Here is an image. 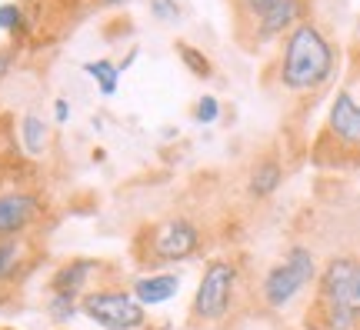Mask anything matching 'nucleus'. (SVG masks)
Listing matches in <instances>:
<instances>
[{
  "label": "nucleus",
  "mask_w": 360,
  "mask_h": 330,
  "mask_svg": "<svg viewBox=\"0 0 360 330\" xmlns=\"http://www.w3.org/2000/svg\"><path fill=\"white\" fill-rule=\"evenodd\" d=\"M304 20H307V0H270L257 17L233 27V37L240 40L247 51H260L274 40H283Z\"/></svg>",
  "instance_id": "6e6552de"
},
{
  "label": "nucleus",
  "mask_w": 360,
  "mask_h": 330,
  "mask_svg": "<svg viewBox=\"0 0 360 330\" xmlns=\"http://www.w3.org/2000/svg\"><path fill=\"white\" fill-rule=\"evenodd\" d=\"M240 291V264L233 257H210L204 274L197 280V291L191 300V324L193 327H217L233 314Z\"/></svg>",
  "instance_id": "20e7f679"
},
{
  "label": "nucleus",
  "mask_w": 360,
  "mask_h": 330,
  "mask_svg": "<svg viewBox=\"0 0 360 330\" xmlns=\"http://www.w3.org/2000/svg\"><path fill=\"white\" fill-rule=\"evenodd\" d=\"M314 280H317V257H314L310 247L294 243V247L260 277V287H257L260 304L270 307V310H283V307L294 304Z\"/></svg>",
  "instance_id": "423d86ee"
},
{
  "label": "nucleus",
  "mask_w": 360,
  "mask_h": 330,
  "mask_svg": "<svg viewBox=\"0 0 360 330\" xmlns=\"http://www.w3.org/2000/svg\"><path fill=\"white\" fill-rule=\"evenodd\" d=\"M357 330H360V327H357Z\"/></svg>",
  "instance_id": "393cba45"
},
{
  "label": "nucleus",
  "mask_w": 360,
  "mask_h": 330,
  "mask_svg": "<svg viewBox=\"0 0 360 330\" xmlns=\"http://www.w3.org/2000/svg\"><path fill=\"white\" fill-rule=\"evenodd\" d=\"M147 7H150V17L157 24H180L184 20V7L177 0H147Z\"/></svg>",
  "instance_id": "aec40b11"
},
{
  "label": "nucleus",
  "mask_w": 360,
  "mask_h": 330,
  "mask_svg": "<svg viewBox=\"0 0 360 330\" xmlns=\"http://www.w3.org/2000/svg\"><path fill=\"white\" fill-rule=\"evenodd\" d=\"M24 241L11 237V241H0V284H13L20 267H24Z\"/></svg>",
  "instance_id": "2eb2a0df"
},
{
  "label": "nucleus",
  "mask_w": 360,
  "mask_h": 330,
  "mask_svg": "<svg viewBox=\"0 0 360 330\" xmlns=\"http://www.w3.org/2000/svg\"><path fill=\"white\" fill-rule=\"evenodd\" d=\"M13 57H17V51H13V47H0V80H4L7 74H11Z\"/></svg>",
  "instance_id": "5701e85b"
},
{
  "label": "nucleus",
  "mask_w": 360,
  "mask_h": 330,
  "mask_svg": "<svg viewBox=\"0 0 360 330\" xmlns=\"http://www.w3.org/2000/svg\"><path fill=\"white\" fill-rule=\"evenodd\" d=\"M103 7H124V4H130V0H101Z\"/></svg>",
  "instance_id": "b1692460"
},
{
  "label": "nucleus",
  "mask_w": 360,
  "mask_h": 330,
  "mask_svg": "<svg viewBox=\"0 0 360 330\" xmlns=\"http://www.w3.org/2000/svg\"><path fill=\"white\" fill-rule=\"evenodd\" d=\"M360 157V67L340 84L330 101L323 130L314 140V164L337 167Z\"/></svg>",
  "instance_id": "7ed1b4c3"
},
{
  "label": "nucleus",
  "mask_w": 360,
  "mask_h": 330,
  "mask_svg": "<svg viewBox=\"0 0 360 330\" xmlns=\"http://www.w3.org/2000/svg\"><path fill=\"white\" fill-rule=\"evenodd\" d=\"M80 314V300L77 297H67V293H51L47 300V317L53 324H70Z\"/></svg>",
  "instance_id": "a211bd4d"
},
{
  "label": "nucleus",
  "mask_w": 360,
  "mask_h": 330,
  "mask_svg": "<svg viewBox=\"0 0 360 330\" xmlns=\"http://www.w3.org/2000/svg\"><path fill=\"white\" fill-rule=\"evenodd\" d=\"M101 270V260H94V257H74V260H67L53 270L51 277V293H67V297H84L90 291V280L94 274Z\"/></svg>",
  "instance_id": "9b49d317"
},
{
  "label": "nucleus",
  "mask_w": 360,
  "mask_h": 330,
  "mask_svg": "<svg viewBox=\"0 0 360 330\" xmlns=\"http://www.w3.org/2000/svg\"><path fill=\"white\" fill-rule=\"evenodd\" d=\"M174 51H177L180 64L187 67L197 80H210V77H214V61H210L200 47H193V44H187V40H177V47H174Z\"/></svg>",
  "instance_id": "dca6fc26"
},
{
  "label": "nucleus",
  "mask_w": 360,
  "mask_h": 330,
  "mask_svg": "<svg viewBox=\"0 0 360 330\" xmlns=\"http://www.w3.org/2000/svg\"><path fill=\"white\" fill-rule=\"evenodd\" d=\"M220 114H224V107H220V101L214 97V94H204V97H197V103H193V124H217Z\"/></svg>",
  "instance_id": "6ab92c4d"
},
{
  "label": "nucleus",
  "mask_w": 360,
  "mask_h": 330,
  "mask_svg": "<svg viewBox=\"0 0 360 330\" xmlns=\"http://www.w3.org/2000/svg\"><path fill=\"white\" fill-rule=\"evenodd\" d=\"M80 314L101 330H141L147 324V307L134 300L130 291L97 287L80 297Z\"/></svg>",
  "instance_id": "0eeeda50"
},
{
  "label": "nucleus",
  "mask_w": 360,
  "mask_h": 330,
  "mask_svg": "<svg viewBox=\"0 0 360 330\" xmlns=\"http://www.w3.org/2000/svg\"><path fill=\"white\" fill-rule=\"evenodd\" d=\"M337 74V51L330 37L314 20L297 24L277 47V61L270 64L267 77L277 90L287 94H317Z\"/></svg>",
  "instance_id": "f257e3e1"
},
{
  "label": "nucleus",
  "mask_w": 360,
  "mask_h": 330,
  "mask_svg": "<svg viewBox=\"0 0 360 330\" xmlns=\"http://www.w3.org/2000/svg\"><path fill=\"white\" fill-rule=\"evenodd\" d=\"M0 30H4L11 40H20L27 30H30V17H27V11L17 4V0L0 4Z\"/></svg>",
  "instance_id": "f3484780"
},
{
  "label": "nucleus",
  "mask_w": 360,
  "mask_h": 330,
  "mask_svg": "<svg viewBox=\"0 0 360 330\" xmlns=\"http://www.w3.org/2000/svg\"><path fill=\"white\" fill-rule=\"evenodd\" d=\"M130 293L141 307H160L170 304L180 293V274L174 270H150V274H141L130 284Z\"/></svg>",
  "instance_id": "9d476101"
},
{
  "label": "nucleus",
  "mask_w": 360,
  "mask_h": 330,
  "mask_svg": "<svg viewBox=\"0 0 360 330\" xmlns=\"http://www.w3.org/2000/svg\"><path fill=\"white\" fill-rule=\"evenodd\" d=\"M200 247H204V234L191 217H167V220H157L143 230L137 260L143 267L184 264V260L200 254Z\"/></svg>",
  "instance_id": "39448f33"
},
{
  "label": "nucleus",
  "mask_w": 360,
  "mask_h": 330,
  "mask_svg": "<svg viewBox=\"0 0 360 330\" xmlns=\"http://www.w3.org/2000/svg\"><path fill=\"white\" fill-rule=\"evenodd\" d=\"M283 184V164L274 157V153H264L254 160L250 167V174H247V193L254 197V201H267L274 193L281 191Z\"/></svg>",
  "instance_id": "f8f14e48"
},
{
  "label": "nucleus",
  "mask_w": 360,
  "mask_h": 330,
  "mask_svg": "<svg viewBox=\"0 0 360 330\" xmlns=\"http://www.w3.org/2000/svg\"><path fill=\"white\" fill-rule=\"evenodd\" d=\"M270 0H231V13H233V27L247 24L250 17H257Z\"/></svg>",
  "instance_id": "412c9836"
},
{
  "label": "nucleus",
  "mask_w": 360,
  "mask_h": 330,
  "mask_svg": "<svg viewBox=\"0 0 360 330\" xmlns=\"http://www.w3.org/2000/svg\"><path fill=\"white\" fill-rule=\"evenodd\" d=\"M47 140H51V130H47V120L37 114H27L20 120V144L30 157H40L47 151Z\"/></svg>",
  "instance_id": "4468645a"
},
{
  "label": "nucleus",
  "mask_w": 360,
  "mask_h": 330,
  "mask_svg": "<svg viewBox=\"0 0 360 330\" xmlns=\"http://www.w3.org/2000/svg\"><path fill=\"white\" fill-rule=\"evenodd\" d=\"M360 327V257H330L317 277L307 330Z\"/></svg>",
  "instance_id": "f03ea898"
},
{
  "label": "nucleus",
  "mask_w": 360,
  "mask_h": 330,
  "mask_svg": "<svg viewBox=\"0 0 360 330\" xmlns=\"http://www.w3.org/2000/svg\"><path fill=\"white\" fill-rule=\"evenodd\" d=\"M67 120H70V103L64 97H57L53 101V124H67Z\"/></svg>",
  "instance_id": "4be33fe9"
},
{
  "label": "nucleus",
  "mask_w": 360,
  "mask_h": 330,
  "mask_svg": "<svg viewBox=\"0 0 360 330\" xmlns=\"http://www.w3.org/2000/svg\"><path fill=\"white\" fill-rule=\"evenodd\" d=\"M84 74L97 84V90H101V97H114L117 87H120V67L110 61V57H101V61H87L84 64Z\"/></svg>",
  "instance_id": "ddd939ff"
},
{
  "label": "nucleus",
  "mask_w": 360,
  "mask_h": 330,
  "mask_svg": "<svg viewBox=\"0 0 360 330\" xmlns=\"http://www.w3.org/2000/svg\"><path fill=\"white\" fill-rule=\"evenodd\" d=\"M40 197L30 191H4L0 193V241L24 237L37 224Z\"/></svg>",
  "instance_id": "1a4fd4ad"
}]
</instances>
